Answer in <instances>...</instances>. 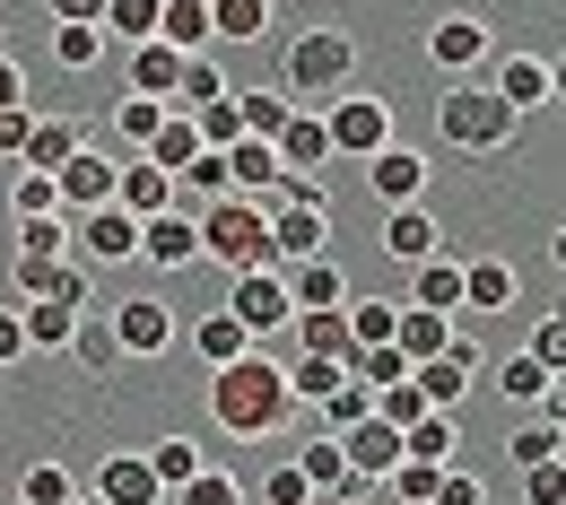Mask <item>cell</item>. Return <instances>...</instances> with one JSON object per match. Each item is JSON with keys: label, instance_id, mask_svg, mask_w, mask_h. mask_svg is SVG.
I'll use <instances>...</instances> for the list:
<instances>
[{"label": "cell", "instance_id": "ab89813d", "mask_svg": "<svg viewBox=\"0 0 566 505\" xmlns=\"http://www.w3.org/2000/svg\"><path fill=\"white\" fill-rule=\"evenodd\" d=\"M549 383H558V375L532 358V349H514V358L496 366V392H505V401H549Z\"/></svg>", "mask_w": 566, "mask_h": 505}, {"label": "cell", "instance_id": "5bb4252c", "mask_svg": "<svg viewBox=\"0 0 566 505\" xmlns=\"http://www.w3.org/2000/svg\"><path fill=\"white\" fill-rule=\"evenodd\" d=\"M287 349L296 358H357V340H349V305H323V314H287Z\"/></svg>", "mask_w": 566, "mask_h": 505}, {"label": "cell", "instance_id": "44dd1931", "mask_svg": "<svg viewBox=\"0 0 566 505\" xmlns=\"http://www.w3.org/2000/svg\"><path fill=\"white\" fill-rule=\"evenodd\" d=\"M175 87H184V53L175 44H132V96H148V105H166L175 114Z\"/></svg>", "mask_w": 566, "mask_h": 505}, {"label": "cell", "instance_id": "cb8c5ba5", "mask_svg": "<svg viewBox=\"0 0 566 505\" xmlns=\"http://www.w3.org/2000/svg\"><path fill=\"white\" fill-rule=\"evenodd\" d=\"M78 148H87V131H78L71 114H35V140H27V157H18V166H27V175H62Z\"/></svg>", "mask_w": 566, "mask_h": 505}, {"label": "cell", "instance_id": "9a60e30c", "mask_svg": "<svg viewBox=\"0 0 566 505\" xmlns=\"http://www.w3.org/2000/svg\"><path fill=\"white\" fill-rule=\"evenodd\" d=\"M340 453H349V480H392V471H401V453H410V435L384 428V419H366V428L340 435Z\"/></svg>", "mask_w": 566, "mask_h": 505}, {"label": "cell", "instance_id": "b9f144b4", "mask_svg": "<svg viewBox=\"0 0 566 505\" xmlns=\"http://www.w3.org/2000/svg\"><path fill=\"white\" fill-rule=\"evenodd\" d=\"M558 453H566V435L549 428V419H532V428L505 435V462H514V471H541V462H558Z\"/></svg>", "mask_w": 566, "mask_h": 505}, {"label": "cell", "instance_id": "f546056e", "mask_svg": "<svg viewBox=\"0 0 566 505\" xmlns=\"http://www.w3.org/2000/svg\"><path fill=\"white\" fill-rule=\"evenodd\" d=\"M140 462H148V471H157V488H166V497H175L184 480H201V471H210L192 435H157V444H140Z\"/></svg>", "mask_w": 566, "mask_h": 505}, {"label": "cell", "instance_id": "ac0fdd59", "mask_svg": "<svg viewBox=\"0 0 566 505\" xmlns=\"http://www.w3.org/2000/svg\"><path fill=\"white\" fill-rule=\"evenodd\" d=\"M87 488H96L105 505H166V488H157V471H148L140 453H105Z\"/></svg>", "mask_w": 566, "mask_h": 505}, {"label": "cell", "instance_id": "277c9868", "mask_svg": "<svg viewBox=\"0 0 566 505\" xmlns=\"http://www.w3.org/2000/svg\"><path fill=\"white\" fill-rule=\"evenodd\" d=\"M201 262H218V271H271V210L262 201H244V192H227V201H210L201 210Z\"/></svg>", "mask_w": 566, "mask_h": 505}, {"label": "cell", "instance_id": "74e56055", "mask_svg": "<svg viewBox=\"0 0 566 505\" xmlns=\"http://www.w3.org/2000/svg\"><path fill=\"white\" fill-rule=\"evenodd\" d=\"M9 235H18L9 253H27V262H71V218H18Z\"/></svg>", "mask_w": 566, "mask_h": 505}, {"label": "cell", "instance_id": "e7e4bbea", "mask_svg": "<svg viewBox=\"0 0 566 505\" xmlns=\"http://www.w3.org/2000/svg\"><path fill=\"white\" fill-rule=\"evenodd\" d=\"M549 262H558V271H566V218H558V235H549Z\"/></svg>", "mask_w": 566, "mask_h": 505}, {"label": "cell", "instance_id": "4316f807", "mask_svg": "<svg viewBox=\"0 0 566 505\" xmlns=\"http://www.w3.org/2000/svg\"><path fill=\"white\" fill-rule=\"evenodd\" d=\"M192 349H201V366H235V358H253V332H244V323H235V314H227V305H210V314H201V323H192Z\"/></svg>", "mask_w": 566, "mask_h": 505}, {"label": "cell", "instance_id": "d590c367", "mask_svg": "<svg viewBox=\"0 0 566 505\" xmlns=\"http://www.w3.org/2000/svg\"><path fill=\"white\" fill-rule=\"evenodd\" d=\"M392 332H401V296H357L349 305V340L357 349H392Z\"/></svg>", "mask_w": 566, "mask_h": 505}, {"label": "cell", "instance_id": "e575fe53", "mask_svg": "<svg viewBox=\"0 0 566 505\" xmlns=\"http://www.w3.org/2000/svg\"><path fill=\"white\" fill-rule=\"evenodd\" d=\"M210 35L218 44H262L271 35V0H210Z\"/></svg>", "mask_w": 566, "mask_h": 505}, {"label": "cell", "instance_id": "d4e9b609", "mask_svg": "<svg viewBox=\"0 0 566 505\" xmlns=\"http://www.w3.org/2000/svg\"><path fill=\"white\" fill-rule=\"evenodd\" d=\"M271 148H280V175H323V166H332V131H323V114H287V131Z\"/></svg>", "mask_w": 566, "mask_h": 505}, {"label": "cell", "instance_id": "9c48e42d", "mask_svg": "<svg viewBox=\"0 0 566 505\" xmlns=\"http://www.w3.org/2000/svg\"><path fill=\"white\" fill-rule=\"evenodd\" d=\"M71 244L96 262V271H123V262H140V218H123V210H87L71 218Z\"/></svg>", "mask_w": 566, "mask_h": 505}, {"label": "cell", "instance_id": "d6a6232c", "mask_svg": "<svg viewBox=\"0 0 566 505\" xmlns=\"http://www.w3.org/2000/svg\"><path fill=\"white\" fill-rule=\"evenodd\" d=\"M157 44H175L184 62H192V53H210V0H166V18H157Z\"/></svg>", "mask_w": 566, "mask_h": 505}, {"label": "cell", "instance_id": "d6986e66", "mask_svg": "<svg viewBox=\"0 0 566 505\" xmlns=\"http://www.w3.org/2000/svg\"><path fill=\"white\" fill-rule=\"evenodd\" d=\"M514 296H523V280H514V262H505V253L462 262V314H505Z\"/></svg>", "mask_w": 566, "mask_h": 505}, {"label": "cell", "instance_id": "603a6c76", "mask_svg": "<svg viewBox=\"0 0 566 505\" xmlns=\"http://www.w3.org/2000/svg\"><path fill=\"white\" fill-rule=\"evenodd\" d=\"M489 87L514 105V114H532V105H549V53H505L489 71Z\"/></svg>", "mask_w": 566, "mask_h": 505}, {"label": "cell", "instance_id": "3957f363", "mask_svg": "<svg viewBox=\"0 0 566 505\" xmlns=\"http://www.w3.org/2000/svg\"><path fill=\"white\" fill-rule=\"evenodd\" d=\"M514 123H523V114L496 96L489 78H453V87L436 96V140L462 148V157H496V148L514 140Z\"/></svg>", "mask_w": 566, "mask_h": 505}, {"label": "cell", "instance_id": "2e32d148", "mask_svg": "<svg viewBox=\"0 0 566 505\" xmlns=\"http://www.w3.org/2000/svg\"><path fill=\"white\" fill-rule=\"evenodd\" d=\"M114 210L123 218H166L175 210V175H157V166H148V157H123V175H114Z\"/></svg>", "mask_w": 566, "mask_h": 505}, {"label": "cell", "instance_id": "7c38bea8", "mask_svg": "<svg viewBox=\"0 0 566 505\" xmlns=\"http://www.w3.org/2000/svg\"><path fill=\"white\" fill-rule=\"evenodd\" d=\"M140 262L148 271H201V218L192 210H166L140 227Z\"/></svg>", "mask_w": 566, "mask_h": 505}, {"label": "cell", "instance_id": "8d00e7d4", "mask_svg": "<svg viewBox=\"0 0 566 505\" xmlns=\"http://www.w3.org/2000/svg\"><path fill=\"white\" fill-rule=\"evenodd\" d=\"M140 157L157 166V175H184V166L201 157V131H192V114H166V131H157V140H148Z\"/></svg>", "mask_w": 566, "mask_h": 505}, {"label": "cell", "instance_id": "03108f58", "mask_svg": "<svg viewBox=\"0 0 566 505\" xmlns=\"http://www.w3.org/2000/svg\"><path fill=\"white\" fill-rule=\"evenodd\" d=\"M71 505H105V497H96V488H78V497H71Z\"/></svg>", "mask_w": 566, "mask_h": 505}, {"label": "cell", "instance_id": "ba28073f", "mask_svg": "<svg viewBox=\"0 0 566 505\" xmlns=\"http://www.w3.org/2000/svg\"><path fill=\"white\" fill-rule=\"evenodd\" d=\"M114 349L123 358H166L175 349V305L166 296H123L114 305Z\"/></svg>", "mask_w": 566, "mask_h": 505}, {"label": "cell", "instance_id": "60d3db41", "mask_svg": "<svg viewBox=\"0 0 566 505\" xmlns=\"http://www.w3.org/2000/svg\"><path fill=\"white\" fill-rule=\"evenodd\" d=\"M9 218H62V183L53 175H9Z\"/></svg>", "mask_w": 566, "mask_h": 505}, {"label": "cell", "instance_id": "4fadbf2b", "mask_svg": "<svg viewBox=\"0 0 566 505\" xmlns=\"http://www.w3.org/2000/svg\"><path fill=\"white\" fill-rule=\"evenodd\" d=\"M410 375H419L427 410H462V401H471V383H480V349L453 332V349H444V358H427V366H410Z\"/></svg>", "mask_w": 566, "mask_h": 505}, {"label": "cell", "instance_id": "7402d4cb", "mask_svg": "<svg viewBox=\"0 0 566 505\" xmlns=\"http://www.w3.org/2000/svg\"><path fill=\"white\" fill-rule=\"evenodd\" d=\"M18 323H27V358H35V349H71L87 305H78V296H44V305H18Z\"/></svg>", "mask_w": 566, "mask_h": 505}, {"label": "cell", "instance_id": "f35d334b", "mask_svg": "<svg viewBox=\"0 0 566 505\" xmlns=\"http://www.w3.org/2000/svg\"><path fill=\"white\" fill-rule=\"evenodd\" d=\"M235 87H227V71H218L210 53H192L184 62V87H175V114H201V105H227Z\"/></svg>", "mask_w": 566, "mask_h": 505}, {"label": "cell", "instance_id": "1f68e13d", "mask_svg": "<svg viewBox=\"0 0 566 505\" xmlns=\"http://www.w3.org/2000/svg\"><path fill=\"white\" fill-rule=\"evenodd\" d=\"M340 383H349L340 358H287V401H296V410H323Z\"/></svg>", "mask_w": 566, "mask_h": 505}, {"label": "cell", "instance_id": "c3c4849f", "mask_svg": "<svg viewBox=\"0 0 566 505\" xmlns=\"http://www.w3.org/2000/svg\"><path fill=\"white\" fill-rule=\"evenodd\" d=\"M53 62L62 71H96L105 62V27H53Z\"/></svg>", "mask_w": 566, "mask_h": 505}, {"label": "cell", "instance_id": "ffe728a7", "mask_svg": "<svg viewBox=\"0 0 566 505\" xmlns=\"http://www.w3.org/2000/svg\"><path fill=\"white\" fill-rule=\"evenodd\" d=\"M375 244H384L392 262H410V271H419V262H436V253H444V227H436V218H427V201H419V210H392V218H384V235H375Z\"/></svg>", "mask_w": 566, "mask_h": 505}, {"label": "cell", "instance_id": "f6af8a7d", "mask_svg": "<svg viewBox=\"0 0 566 505\" xmlns=\"http://www.w3.org/2000/svg\"><path fill=\"white\" fill-rule=\"evenodd\" d=\"M375 419H384V428H419L427 419V392H419V375H401V383H384V392H375Z\"/></svg>", "mask_w": 566, "mask_h": 505}, {"label": "cell", "instance_id": "f1b7e54d", "mask_svg": "<svg viewBox=\"0 0 566 505\" xmlns=\"http://www.w3.org/2000/svg\"><path fill=\"white\" fill-rule=\"evenodd\" d=\"M287 280V305L296 314H323V305H349V280L332 271V262H296V271H280Z\"/></svg>", "mask_w": 566, "mask_h": 505}, {"label": "cell", "instance_id": "9f6ffc18", "mask_svg": "<svg viewBox=\"0 0 566 505\" xmlns=\"http://www.w3.org/2000/svg\"><path fill=\"white\" fill-rule=\"evenodd\" d=\"M262 505H314V488H305V471H296V462H280V471L262 480Z\"/></svg>", "mask_w": 566, "mask_h": 505}, {"label": "cell", "instance_id": "816d5d0a", "mask_svg": "<svg viewBox=\"0 0 566 505\" xmlns=\"http://www.w3.org/2000/svg\"><path fill=\"white\" fill-rule=\"evenodd\" d=\"M436 480H444L436 462H410V453H401V471H392L384 488H392V497H401V505H436Z\"/></svg>", "mask_w": 566, "mask_h": 505}, {"label": "cell", "instance_id": "8fae6325", "mask_svg": "<svg viewBox=\"0 0 566 505\" xmlns=\"http://www.w3.org/2000/svg\"><path fill=\"white\" fill-rule=\"evenodd\" d=\"M427 175H436V166H427L419 148H401V140L366 157V183L384 192V210H419V201H427Z\"/></svg>", "mask_w": 566, "mask_h": 505}, {"label": "cell", "instance_id": "6f0895ef", "mask_svg": "<svg viewBox=\"0 0 566 505\" xmlns=\"http://www.w3.org/2000/svg\"><path fill=\"white\" fill-rule=\"evenodd\" d=\"M53 27H105V0H44Z\"/></svg>", "mask_w": 566, "mask_h": 505}, {"label": "cell", "instance_id": "f5cc1de1", "mask_svg": "<svg viewBox=\"0 0 566 505\" xmlns=\"http://www.w3.org/2000/svg\"><path fill=\"white\" fill-rule=\"evenodd\" d=\"M523 349H532V358L549 366V375H566V305H558V314H541V323H532V340H523Z\"/></svg>", "mask_w": 566, "mask_h": 505}, {"label": "cell", "instance_id": "94428289", "mask_svg": "<svg viewBox=\"0 0 566 505\" xmlns=\"http://www.w3.org/2000/svg\"><path fill=\"white\" fill-rule=\"evenodd\" d=\"M9 105H27V71H18V53H0V114Z\"/></svg>", "mask_w": 566, "mask_h": 505}, {"label": "cell", "instance_id": "680465c9", "mask_svg": "<svg viewBox=\"0 0 566 505\" xmlns=\"http://www.w3.org/2000/svg\"><path fill=\"white\" fill-rule=\"evenodd\" d=\"M436 505H480V480H471V471H462V462H453V471H444V480H436Z\"/></svg>", "mask_w": 566, "mask_h": 505}, {"label": "cell", "instance_id": "ee69618b", "mask_svg": "<svg viewBox=\"0 0 566 505\" xmlns=\"http://www.w3.org/2000/svg\"><path fill=\"white\" fill-rule=\"evenodd\" d=\"M453 410H427L419 428H410V462H436V471H453Z\"/></svg>", "mask_w": 566, "mask_h": 505}, {"label": "cell", "instance_id": "6da1fadb", "mask_svg": "<svg viewBox=\"0 0 566 505\" xmlns=\"http://www.w3.org/2000/svg\"><path fill=\"white\" fill-rule=\"evenodd\" d=\"M296 419V401H287V375H280V349H253V358L218 366L210 375V428L227 435H280Z\"/></svg>", "mask_w": 566, "mask_h": 505}, {"label": "cell", "instance_id": "30bf717a", "mask_svg": "<svg viewBox=\"0 0 566 505\" xmlns=\"http://www.w3.org/2000/svg\"><path fill=\"white\" fill-rule=\"evenodd\" d=\"M114 175H123V157H105V148H78L71 166L53 175L62 183V218H87V210H114Z\"/></svg>", "mask_w": 566, "mask_h": 505}, {"label": "cell", "instance_id": "f907efd6", "mask_svg": "<svg viewBox=\"0 0 566 505\" xmlns=\"http://www.w3.org/2000/svg\"><path fill=\"white\" fill-rule=\"evenodd\" d=\"M166 505H244V488H235V471H218V462H210L201 480H184Z\"/></svg>", "mask_w": 566, "mask_h": 505}, {"label": "cell", "instance_id": "5b68a950", "mask_svg": "<svg viewBox=\"0 0 566 505\" xmlns=\"http://www.w3.org/2000/svg\"><path fill=\"white\" fill-rule=\"evenodd\" d=\"M227 314L253 332V349H280L296 305H287V280H280V271H244V280H227Z\"/></svg>", "mask_w": 566, "mask_h": 505}, {"label": "cell", "instance_id": "7dc6e473", "mask_svg": "<svg viewBox=\"0 0 566 505\" xmlns=\"http://www.w3.org/2000/svg\"><path fill=\"white\" fill-rule=\"evenodd\" d=\"M366 419H375V392H366V383L349 375V383L323 401V435H349V428H366Z\"/></svg>", "mask_w": 566, "mask_h": 505}, {"label": "cell", "instance_id": "83f0119b", "mask_svg": "<svg viewBox=\"0 0 566 505\" xmlns=\"http://www.w3.org/2000/svg\"><path fill=\"white\" fill-rule=\"evenodd\" d=\"M392 349H401L410 366L444 358V349H453V314H419V305H401V332H392Z\"/></svg>", "mask_w": 566, "mask_h": 505}, {"label": "cell", "instance_id": "db71d44e", "mask_svg": "<svg viewBox=\"0 0 566 505\" xmlns=\"http://www.w3.org/2000/svg\"><path fill=\"white\" fill-rule=\"evenodd\" d=\"M523 505H566V453L541 462V471H523Z\"/></svg>", "mask_w": 566, "mask_h": 505}, {"label": "cell", "instance_id": "11a10c76", "mask_svg": "<svg viewBox=\"0 0 566 505\" xmlns=\"http://www.w3.org/2000/svg\"><path fill=\"white\" fill-rule=\"evenodd\" d=\"M27 140H35V105H9V114H0V166H18Z\"/></svg>", "mask_w": 566, "mask_h": 505}, {"label": "cell", "instance_id": "6125c7cd", "mask_svg": "<svg viewBox=\"0 0 566 505\" xmlns=\"http://www.w3.org/2000/svg\"><path fill=\"white\" fill-rule=\"evenodd\" d=\"M541 419H549V428L566 435V375H558V383H549V401H541Z\"/></svg>", "mask_w": 566, "mask_h": 505}, {"label": "cell", "instance_id": "7a4b0ae2", "mask_svg": "<svg viewBox=\"0 0 566 505\" xmlns=\"http://www.w3.org/2000/svg\"><path fill=\"white\" fill-rule=\"evenodd\" d=\"M357 87V35L349 27H305L287 44V105L296 114H323Z\"/></svg>", "mask_w": 566, "mask_h": 505}, {"label": "cell", "instance_id": "8992f818", "mask_svg": "<svg viewBox=\"0 0 566 505\" xmlns=\"http://www.w3.org/2000/svg\"><path fill=\"white\" fill-rule=\"evenodd\" d=\"M323 131H332V157H375V148H392V105L384 96H340V105H323Z\"/></svg>", "mask_w": 566, "mask_h": 505}, {"label": "cell", "instance_id": "91938a15", "mask_svg": "<svg viewBox=\"0 0 566 505\" xmlns=\"http://www.w3.org/2000/svg\"><path fill=\"white\" fill-rule=\"evenodd\" d=\"M27 358V323H18V305H0V366Z\"/></svg>", "mask_w": 566, "mask_h": 505}, {"label": "cell", "instance_id": "836d02e7", "mask_svg": "<svg viewBox=\"0 0 566 505\" xmlns=\"http://www.w3.org/2000/svg\"><path fill=\"white\" fill-rule=\"evenodd\" d=\"M287 114H296V105H287L280 87H235V123H244V140H280Z\"/></svg>", "mask_w": 566, "mask_h": 505}, {"label": "cell", "instance_id": "be15d7a7", "mask_svg": "<svg viewBox=\"0 0 566 505\" xmlns=\"http://www.w3.org/2000/svg\"><path fill=\"white\" fill-rule=\"evenodd\" d=\"M549 105H566V53L549 62Z\"/></svg>", "mask_w": 566, "mask_h": 505}, {"label": "cell", "instance_id": "4dcf8cb0", "mask_svg": "<svg viewBox=\"0 0 566 505\" xmlns=\"http://www.w3.org/2000/svg\"><path fill=\"white\" fill-rule=\"evenodd\" d=\"M401 305H419V314H462V262H453V253L419 262V288L401 296Z\"/></svg>", "mask_w": 566, "mask_h": 505}, {"label": "cell", "instance_id": "003e7915", "mask_svg": "<svg viewBox=\"0 0 566 505\" xmlns=\"http://www.w3.org/2000/svg\"><path fill=\"white\" fill-rule=\"evenodd\" d=\"M0 53H9V44H0Z\"/></svg>", "mask_w": 566, "mask_h": 505}, {"label": "cell", "instance_id": "484cf974", "mask_svg": "<svg viewBox=\"0 0 566 505\" xmlns=\"http://www.w3.org/2000/svg\"><path fill=\"white\" fill-rule=\"evenodd\" d=\"M227 183H235L244 201L271 210V192H280V148H271V140H235V148H227Z\"/></svg>", "mask_w": 566, "mask_h": 505}, {"label": "cell", "instance_id": "52a82bcc", "mask_svg": "<svg viewBox=\"0 0 566 505\" xmlns=\"http://www.w3.org/2000/svg\"><path fill=\"white\" fill-rule=\"evenodd\" d=\"M427 62H436L444 78H480V71H489V18L444 9V18L427 27Z\"/></svg>", "mask_w": 566, "mask_h": 505}, {"label": "cell", "instance_id": "bcb514c9", "mask_svg": "<svg viewBox=\"0 0 566 505\" xmlns=\"http://www.w3.org/2000/svg\"><path fill=\"white\" fill-rule=\"evenodd\" d=\"M157 18H166V0H105V35H123V44H148Z\"/></svg>", "mask_w": 566, "mask_h": 505}, {"label": "cell", "instance_id": "681fc988", "mask_svg": "<svg viewBox=\"0 0 566 505\" xmlns=\"http://www.w3.org/2000/svg\"><path fill=\"white\" fill-rule=\"evenodd\" d=\"M114 131H123V140H132V157H140V148L166 131V105H148V96H123V105H114Z\"/></svg>", "mask_w": 566, "mask_h": 505}, {"label": "cell", "instance_id": "7bdbcfd3", "mask_svg": "<svg viewBox=\"0 0 566 505\" xmlns=\"http://www.w3.org/2000/svg\"><path fill=\"white\" fill-rule=\"evenodd\" d=\"M71 497H78L71 462H27V480H18V505H71Z\"/></svg>", "mask_w": 566, "mask_h": 505}, {"label": "cell", "instance_id": "e0dca14e", "mask_svg": "<svg viewBox=\"0 0 566 505\" xmlns=\"http://www.w3.org/2000/svg\"><path fill=\"white\" fill-rule=\"evenodd\" d=\"M9 288L27 296V305H44V296H78V305H96V288H87L78 262H27V253H9Z\"/></svg>", "mask_w": 566, "mask_h": 505}]
</instances>
